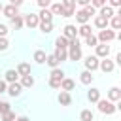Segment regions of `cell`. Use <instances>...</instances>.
<instances>
[{"mask_svg": "<svg viewBox=\"0 0 121 121\" xmlns=\"http://www.w3.org/2000/svg\"><path fill=\"white\" fill-rule=\"evenodd\" d=\"M83 55H81V45H79V40L74 38L70 40V45H68V60H79Z\"/></svg>", "mask_w": 121, "mask_h": 121, "instance_id": "cell-1", "label": "cell"}, {"mask_svg": "<svg viewBox=\"0 0 121 121\" xmlns=\"http://www.w3.org/2000/svg\"><path fill=\"white\" fill-rule=\"evenodd\" d=\"M96 108H98V112H100V113H104V115H112V113L117 110V108H115V104H113V102H110L108 98H106V100H104V98H100V100L96 102Z\"/></svg>", "mask_w": 121, "mask_h": 121, "instance_id": "cell-2", "label": "cell"}, {"mask_svg": "<svg viewBox=\"0 0 121 121\" xmlns=\"http://www.w3.org/2000/svg\"><path fill=\"white\" fill-rule=\"evenodd\" d=\"M98 43H110L112 40H115V30H112V28H104V30H100L98 32Z\"/></svg>", "mask_w": 121, "mask_h": 121, "instance_id": "cell-3", "label": "cell"}, {"mask_svg": "<svg viewBox=\"0 0 121 121\" xmlns=\"http://www.w3.org/2000/svg\"><path fill=\"white\" fill-rule=\"evenodd\" d=\"M85 70H89V72H95V70H98V66H100V59L96 57V55H89V57H85Z\"/></svg>", "mask_w": 121, "mask_h": 121, "instance_id": "cell-4", "label": "cell"}, {"mask_svg": "<svg viewBox=\"0 0 121 121\" xmlns=\"http://www.w3.org/2000/svg\"><path fill=\"white\" fill-rule=\"evenodd\" d=\"M23 19H25V25H26L28 28H36V26L40 25L38 13H26V15H23Z\"/></svg>", "mask_w": 121, "mask_h": 121, "instance_id": "cell-5", "label": "cell"}, {"mask_svg": "<svg viewBox=\"0 0 121 121\" xmlns=\"http://www.w3.org/2000/svg\"><path fill=\"white\" fill-rule=\"evenodd\" d=\"M62 36L68 38V40L78 38V28H76V25H66V26L62 28Z\"/></svg>", "mask_w": 121, "mask_h": 121, "instance_id": "cell-6", "label": "cell"}, {"mask_svg": "<svg viewBox=\"0 0 121 121\" xmlns=\"http://www.w3.org/2000/svg\"><path fill=\"white\" fill-rule=\"evenodd\" d=\"M95 49H96V57L98 59H108V55H110V45L108 43H98Z\"/></svg>", "mask_w": 121, "mask_h": 121, "instance_id": "cell-7", "label": "cell"}, {"mask_svg": "<svg viewBox=\"0 0 121 121\" xmlns=\"http://www.w3.org/2000/svg\"><path fill=\"white\" fill-rule=\"evenodd\" d=\"M98 68H100L104 74H110V72H113V68H115V62H113V60H110V59H102Z\"/></svg>", "mask_w": 121, "mask_h": 121, "instance_id": "cell-8", "label": "cell"}, {"mask_svg": "<svg viewBox=\"0 0 121 121\" xmlns=\"http://www.w3.org/2000/svg\"><path fill=\"white\" fill-rule=\"evenodd\" d=\"M8 93H9V96H19L21 93H23V85L19 83V81H15V83H9L8 85Z\"/></svg>", "mask_w": 121, "mask_h": 121, "instance_id": "cell-9", "label": "cell"}, {"mask_svg": "<svg viewBox=\"0 0 121 121\" xmlns=\"http://www.w3.org/2000/svg\"><path fill=\"white\" fill-rule=\"evenodd\" d=\"M57 100H59L60 106H70V104H72V96H70L68 91H60L59 96H57Z\"/></svg>", "mask_w": 121, "mask_h": 121, "instance_id": "cell-10", "label": "cell"}, {"mask_svg": "<svg viewBox=\"0 0 121 121\" xmlns=\"http://www.w3.org/2000/svg\"><path fill=\"white\" fill-rule=\"evenodd\" d=\"M2 13L8 17V19H13L15 15H19V8H15V6H11V4H8V6H4V9H2Z\"/></svg>", "mask_w": 121, "mask_h": 121, "instance_id": "cell-11", "label": "cell"}, {"mask_svg": "<svg viewBox=\"0 0 121 121\" xmlns=\"http://www.w3.org/2000/svg\"><path fill=\"white\" fill-rule=\"evenodd\" d=\"M95 26H96L98 30H104V28L110 26V19H106V17H102V15H96V17H95Z\"/></svg>", "mask_w": 121, "mask_h": 121, "instance_id": "cell-12", "label": "cell"}, {"mask_svg": "<svg viewBox=\"0 0 121 121\" xmlns=\"http://www.w3.org/2000/svg\"><path fill=\"white\" fill-rule=\"evenodd\" d=\"M93 79H95V76H93V72H89V70H83V72L79 74V81H81L83 85H91Z\"/></svg>", "mask_w": 121, "mask_h": 121, "instance_id": "cell-13", "label": "cell"}, {"mask_svg": "<svg viewBox=\"0 0 121 121\" xmlns=\"http://www.w3.org/2000/svg\"><path fill=\"white\" fill-rule=\"evenodd\" d=\"M108 100H110V102L121 100V89H119V87H112V89L108 91Z\"/></svg>", "mask_w": 121, "mask_h": 121, "instance_id": "cell-14", "label": "cell"}, {"mask_svg": "<svg viewBox=\"0 0 121 121\" xmlns=\"http://www.w3.org/2000/svg\"><path fill=\"white\" fill-rule=\"evenodd\" d=\"M74 17H76V21H78L79 25H85V23H89V19H91V17L85 13V9H78V11L74 13Z\"/></svg>", "mask_w": 121, "mask_h": 121, "instance_id": "cell-15", "label": "cell"}, {"mask_svg": "<svg viewBox=\"0 0 121 121\" xmlns=\"http://www.w3.org/2000/svg\"><path fill=\"white\" fill-rule=\"evenodd\" d=\"M9 23H11V28L13 30H21L23 25H25V19H23V15H15L13 19H9Z\"/></svg>", "mask_w": 121, "mask_h": 121, "instance_id": "cell-16", "label": "cell"}, {"mask_svg": "<svg viewBox=\"0 0 121 121\" xmlns=\"http://www.w3.org/2000/svg\"><path fill=\"white\" fill-rule=\"evenodd\" d=\"M87 98H89V102H98L100 100V89H96V87H91L89 89V93H87Z\"/></svg>", "mask_w": 121, "mask_h": 121, "instance_id": "cell-17", "label": "cell"}, {"mask_svg": "<svg viewBox=\"0 0 121 121\" xmlns=\"http://www.w3.org/2000/svg\"><path fill=\"white\" fill-rule=\"evenodd\" d=\"M45 59H47V53L42 51V49H36L34 51V62L36 64H45Z\"/></svg>", "mask_w": 121, "mask_h": 121, "instance_id": "cell-18", "label": "cell"}, {"mask_svg": "<svg viewBox=\"0 0 121 121\" xmlns=\"http://www.w3.org/2000/svg\"><path fill=\"white\" fill-rule=\"evenodd\" d=\"M4 78H6V83H15V81H17V78H19V74H17V70L9 68V70H6Z\"/></svg>", "mask_w": 121, "mask_h": 121, "instance_id": "cell-19", "label": "cell"}, {"mask_svg": "<svg viewBox=\"0 0 121 121\" xmlns=\"http://www.w3.org/2000/svg\"><path fill=\"white\" fill-rule=\"evenodd\" d=\"M89 34H93V30H91V25H89V23H85V25H79V28H78V36H81V38H87Z\"/></svg>", "mask_w": 121, "mask_h": 121, "instance_id": "cell-20", "label": "cell"}, {"mask_svg": "<svg viewBox=\"0 0 121 121\" xmlns=\"http://www.w3.org/2000/svg\"><path fill=\"white\" fill-rule=\"evenodd\" d=\"M57 59H59V62H62V60H68V49H62V47H55V53H53Z\"/></svg>", "mask_w": 121, "mask_h": 121, "instance_id": "cell-21", "label": "cell"}, {"mask_svg": "<svg viewBox=\"0 0 121 121\" xmlns=\"http://www.w3.org/2000/svg\"><path fill=\"white\" fill-rule=\"evenodd\" d=\"M15 70H17L19 76H28V74H30V64H28V62H19Z\"/></svg>", "mask_w": 121, "mask_h": 121, "instance_id": "cell-22", "label": "cell"}, {"mask_svg": "<svg viewBox=\"0 0 121 121\" xmlns=\"http://www.w3.org/2000/svg\"><path fill=\"white\" fill-rule=\"evenodd\" d=\"M98 15H102V17H106V19H112V17L115 15V11H113V8H112V6H108V4H106L104 8H100V13H98Z\"/></svg>", "mask_w": 121, "mask_h": 121, "instance_id": "cell-23", "label": "cell"}, {"mask_svg": "<svg viewBox=\"0 0 121 121\" xmlns=\"http://www.w3.org/2000/svg\"><path fill=\"white\" fill-rule=\"evenodd\" d=\"M38 17H40V21H45V23H51V21H53V13L49 11V8H47V9H40Z\"/></svg>", "mask_w": 121, "mask_h": 121, "instance_id": "cell-24", "label": "cell"}, {"mask_svg": "<svg viewBox=\"0 0 121 121\" xmlns=\"http://www.w3.org/2000/svg\"><path fill=\"white\" fill-rule=\"evenodd\" d=\"M74 87H76V83H74V79H70V78H64L62 79V83H60V89L62 91H74Z\"/></svg>", "mask_w": 121, "mask_h": 121, "instance_id": "cell-25", "label": "cell"}, {"mask_svg": "<svg viewBox=\"0 0 121 121\" xmlns=\"http://www.w3.org/2000/svg\"><path fill=\"white\" fill-rule=\"evenodd\" d=\"M38 28H40V32H42V34H49V32L53 30V21H51V23H45V21H40V25H38Z\"/></svg>", "mask_w": 121, "mask_h": 121, "instance_id": "cell-26", "label": "cell"}, {"mask_svg": "<svg viewBox=\"0 0 121 121\" xmlns=\"http://www.w3.org/2000/svg\"><path fill=\"white\" fill-rule=\"evenodd\" d=\"M68 45H70V40H68V38H64V36H59V38L55 40V47H62V49H68Z\"/></svg>", "mask_w": 121, "mask_h": 121, "instance_id": "cell-27", "label": "cell"}, {"mask_svg": "<svg viewBox=\"0 0 121 121\" xmlns=\"http://www.w3.org/2000/svg\"><path fill=\"white\" fill-rule=\"evenodd\" d=\"M45 64H47V66H51V70H53V68H59V64H60V62H59V59H57V57L51 53V55H47Z\"/></svg>", "mask_w": 121, "mask_h": 121, "instance_id": "cell-28", "label": "cell"}, {"mask_svg": "<svg viewBox=\"0 0 121 121\" xmlns=\"http://www.w3.org/2000/svg\"><path fill=\"white\" fill-rule=\"evenodd\" d=\"M110 28L112 30H121V17L119 15H113L110 19Z\"/></svg>", "mask_w": 121, "mask_h": 121, "instance_id": "cell-29", "label": "cell"}, {"mask_svg": "<svg viewBox=\"0 0 121 121\" xmlns=\"http://www.w3.org/2000/svg\"><path fill=\"white\" fill-rule=\"evenodd\" d=\"M62 9H64V8H62V4H60V2H57V4H51V6H49V11H51L53 15H60V17H62Z\"/></svg>", "mask_w": 121, "mask_h": 121, "instance_id": "cell-30", "label": "cell"}, {"mask_svg": "<svg viewBox=\"0 0 121 121\" xmlns=\"http://www.w3.org/2000/svg\"><path fill=\"white\" fill-rule=\"evenodd\" d=\"M23 87H32L34 85V78L28 74V76H21V81H19Z\"/></svg>", "mask_w": 121, "mask_h": 121, "instance_id": "cell-31", "label": "cell"}, {"mask_svg": "<svg viewBox=\"0 0 121 121\" xmlns=\"http://www.w3.org/2000/svg\"><path fill=\"white\" fill-rule=\"evenodd\" d=\"M79 121H95L93 112H91V110H83V112L79 113Z\"/></svg>", "mask_w": 121, "mask_h": 121, "instance_id": "cell-32", "label": "cell"}, {"mask_svg": "<svg viewBox=\"0 0 121 121\" xmlns=\"http://www.w3.org/2000/svg\"><path fill=\"white\" fill-rule=\"evenodd\" d=\"M85 45H89V47H96V45H98V38H96L95 34H89V36L85 38Z\"/></svg>", "mask_w": 121, "mask_h": 121, "instance_id": "cell-33", "label": "cell"}, {"mask_svg": "<svg viewBox=\"0 0 121 121\" xmlns=\"http://www.w3.org/2000/svg\"><path fill=\"white\" fill-rule=\"evenodd\" d=\"M49 78H55V79H60V81H62V79H64V72H62L60 68H53L51 74H49Z\"/></svg>", "mask_w": 121, "mask_h": 121, "instance_id": "cell-34", "label": "cell"}, {"mask_svg": "<svg viewBox=\"0 0 121 121\" xmlns=\"http://www.w3.org/2000/svg\"><path fill=\"white\" fill-rule=\"evenodd\" d=\"M0 119H2V121H15L17 117H15V113H13L11 110H9V112H6V113H2V115H0Z\"/></svg>", "mask_w": 121, "mask_h": 121, "instance_id": "cell-35", "label": "cell"}, {"mask_svg": "<svg viewBox=\"0 0 121 121\" xmlns=\"http://www.w3.org/2000/svg\"><path fill=\"white\" fill-rule=\"evenodd\" d=\"M62 8H68V9H76V0H60Z\"/></svg>", "mask_w": 121, "mask_h": 121, "instance_id": "cell-36", "label": "cell"}, {"mask_svg": "<svg viewBox=\"0 0 121 121\" xmlns=\"http://www.w3.org/2000/svg\"><path fill=\"white\" fill-rule=\"evenodd\" d=\"M60 79H55V78H49V87L51 89H60Z\"/></svg>", "mask_w": 121, "mask_h": 121, "instance_id": "cell-37", "label": "cell"}, {"mask_svg": "<svg viewBox=\"0 0 121 121\" xmlns=\"http://www.w3.org/2000/svg\"><path fill=\"white\" fill-rule=\"evenodd\" d=\"M108 4V0H91V6L96 9V8H104Z\"/></svg>", "mask_w": 121, "mask_h": 121, "instance_id": "cell-38", "label": "cell"}, {"mask_svg": "<svg viewBox=\"0 0 121 121\" xmlns=\"http://www.w3.org/2000/svg\"><path fill=\"white\" fill-rule=\"evenodd\" d=\"M36 4L40 6V9H47L51 6V0H36Z\"/></svg>", "mask_w": 121, "mask_h": 121, "instance_id": "cell-39", "label": "cell"}, {"mask_svg": "<svg viewBox=\"0 0 121 121\" xmlns=\"http://www.w3.org/2000/svg\"><path fill=\"white\" fill-rule=\"evenodd\" d=\"M9 110H11V106H9L8 102L0 100V115H2V113H6V112H9Z\"/></svg>", "mask_w": 121, "mask_h": 121, "instance_id": "cell-40", "label": "cell"}, {"mask_svg": "<svg viewBox=\"0 0 121 121\" xmlns=\"http://www.w3.org/2000/svg\"><path fill=\"white\" fill-rule=\"evenodd\" d=\"M8 47H9L8 38H0V51H8Z\"/></svg>", "mask_w": 121, "mask_h": 121, "instance_id": "cell-41", "label": "cell"}, {"mask_svg": "<svg viewBox=\"0 0 121 121\" xmlns=\"http://www.w3.org/2000/svg\"><path fill=\"white\" fill-rule=\"evenodd\" d=\"M81 9H85V13H87L89 17H91V15H96V9H95L91 4H89V6H85V8H81Z\"/></svg>", "mask_w": 121, "mask_h": 121, "instance_id": "cell-42", "label": "cell"}, {"mask_svg": "<svg viewBox=\"0 0 121 121\" xmlns=\"http://www.w3.org/2000/svg\"><path fill=\"white\" fill-rule=\"evenodd\" d=\"M74 13H76V9H68V8L62 9V17H74Z\"/></svg>", "mask_w": 121, "mask_h": 121, "instance_id": "cell-43", "label": "cell"}, {"mask_svg": "<svg viewBox=\"0 0 121 121\" xmlns=\"http://www.w3.org/2000/svg\"><path fill=\"white\" fill-rule=\"evenodd\" d=\"M108 6H112V8H121V0H108Z\"/></svg>", "mask_w": 121, "mask_h": 121, "instance_id": "cell-44", "label": "cell"}, {"mask_svg": "<svg viewBox=\"0 0 121 121\" xmlns=\"http://www.w3.org/2000/svg\"><path fill=\"white\" fill-rule=\"evenodd\" d=\"M6 34H8V26L0 25V38H6Z\"/></svg>", "mask_w": 121, "mask_h": 121, "instance_id": "cell-45", "label": "cell"}, {"mask_svg": "<svg viewBox=\"0 0 121 121\" xmlns=\"http://www.w3.org/2000/svg\"><path fill=\"white\" fill-rule=\"evenodd\" d=\"M2 93H8V83L6 81H0V95Z\"/></svg>", "mask_w": 121, "mask_h": 121, "instance_id": "cell-46", "label": "cell"}, {"mask_svg": "<svg viewBox=\"0 0 121 121\" xmlns=\"http://www.w3.org/2000/svg\"><path fill=\"white\" fill-rule=\"evenodd\" d=\"M76 4H79L81 8H85V6H89V4H91V0H76Z\"/></svg>", "mask_w": 121, "mask_h": 121, "instance_id": "cell-47", "label": "cell"}, {"mask_svg": "<svg viewBox=\"0 0 121 121\" xmlns=\"http://www.w3.org/2000/svg\"><path fill=\"white\" fill-rule=\"evenodd\" d=\"M23 2H25V0H9V4H11V6H15V8L23 6Z\"/></svg>", "mask_w": 121, "mask_h": 121, "instance_id": "cell-48", "label": "cell"}, {"mask_svg": "<svg viewBox=\"0 0 121 121\" xmlns=\"http://www.w3.org/2000/svg\"><path fill=\"white\" fill-rule=\"evenodd\" d=\"M113 62H115L117 66H121V51H119V53L115 55V60H113Z\"/></svg>", "mask_w": 121, "mask_h": 121, "instance_id": "cell-49", "label": "cell"}, {"mask_svg": "<svg viewBox=\"0 0 121 121\" xmlns=\"http://www.w3.org/2000/svg\"><path fill=\"white\" fill-rule=\"evenodd\" d=\"M15 121H30V119H28V117H26V115H21V117H17V119H15Z\"/></svg>", "mask_w": 121, "mask_h": 121, "instance_id": "cell-50", "label": "cell"}, {"mask_svg": "<svg viewBox=\"0 0 121 121\" xmlns=\"http://www.w3.org/2000/svg\"><path fill=\"white\" fill-rule=\"evenodd\" d=\"M115 38H117V40L121 42V30H117V32H115Z\"/></svg>", "mask_w": 121, "mask_h": 121, "instance_id": "cell-51", "label": "cell"}, {"mask_svg": "<svg viewBox=\"0 0 121 121\" xmlns=\"http://www.w3.org/2000/svg\"><path fill=\"white\" fill-rule=\"evenodd\" d=\"M115 108H117V110L121 112V100H117V104H115Z\"/></svg>", "mask_w": 121, "mask_h": 121, "instance_id": "cell-52", "label": "cell"}, {"mask_svg": "<svg viewBox=\"0 0 121 121\" xmlns=\"http://www.w3.org/2000/svg\"><path fill=\"white\" fill-rule=\"evenodd\" d=\"M117 15H119V17H121V8H117Z\"/></svg>", "mask_w": 121, "mask_h": 121, "instance_id": "cell-53", "label": "cell"}, {"mask_svg": "<svg viewBox=\"0 0 121 121\" xmlns=\"http://www.w3.org/2000/svg\"><path fill=\"white\" fill-rule=\"evenodd\" d=\"M2 9H4V6H2V2H0V11H2Z\"/></svg>", "mask_w": 121, "mask_h": 121, "instance_id": "cell-54", "label": "cell"}]
</instances>
